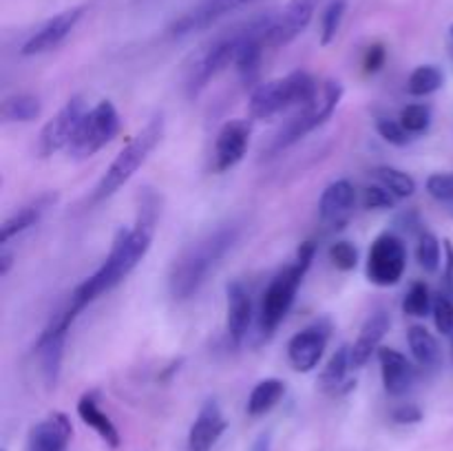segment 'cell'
Returning a JSON list of instances; mask_svg holds the SVG:
<instances>
[{
    "label": "cell",
    "mask_w": 453,
    "mask_h": 451,
    "mask_svg": "<svg viewBox=\"0 0 453 451\" xmlns=\"http://www.w3.org/2000/svg\"><path fill=\"white\" fill-rule=\"evenodd\" d=\"M250 451H273V442H270V436L257 438V442L252 445Z\"/></svg>",
    "instance_id": "7bdbcfd3"
},
{
    "label": "cell",
    "mask_w": 453,
    "mask_h": 451,
    "mask_svg": "<svg viewBox=\"0 0 453 451\" xmlns=\"http://www.w3.org/2000/svg\"><path fill=\"white\" fill-rule=\"evenodd\" d=\"M319 0H290L279 16H273L265 29V47L277 49L290 44L296 35L308 29Z\"/></svg>",
    "instance_id": "7c38bea8"
},
{
    "label": "cell",
    "mask_w": 453,
    "mask_h": 451,
    "mask_svg": "<svg viewBox=\"0 0 453 451\" xmlns=\"http://www.w3.org/2000/svg\"><path fill=\"white\" fill-rule=\"evenodd\" d=\"M389 332V317L388 312L379 310V312L370 314L365 323L361 327V334H358L357 343L349 348V361H352L354 370H361L370 363V358L374 354H379L380 340L385 339V334Z\"/></svg>",
    "instance_id": "44dd1931"
},
{
    "label": "cell",
    "mask_w": 453,
    "mask_h": 451,
    "mask_svg": "<svg viewBox=\"0 0 453 451\" xmlns=\"http://www.w3.org/2000/svg\"><path fill=\"white\" fill-rule=\"evenodd\" d=\"M56 195H42V197L35 199L34 203L20 208V210L13 212L9 219H4L3 228H0V241H3V246H7L13 237H18V234H22L25 230H29L31 226L38 224L40 217L56 203Z\"/></svg>",
    "instance_id": "cb8c5ba5"
},
{
    "label": "cell",
    "mask_w": 453,
    "mask_h": 451,
    "mask_svg": "<svg viewBox=\"0 0 453 451\" xmlns=\"http://www.w3.org/2000/svg\"><path fill=\"white\" fill-rule=\"evenodd\" d=\"M385 57H388V53H385L383 44H372L365 51V57H363V69H365V73H376V71L383 69Z\"/></svg>",
    "instance_id": "ab89813d"
},
{
    "label": "cell",
    "mask_w": 453,
    "mask_h": 451,
    "mask_svg": "<svg viewBox=\"0 0 453 451\" xmlns=\"http://www.w3.org/2000/svg\"><path fill=\"white\" fill-rule=\"evenodd\" d=\"M379 365L380 376H383L385 392L394 398L407 396L411 387L416 385L418 371L416 367L407 361L405 354H401L394 348H380L379 349Z\"/></svg>",
    "instance_id": "2e32d148"
},
{
    "label": "cell",
    "mask_w": 453,
    "mask_h": 451,
    "mask_svg": "<svg viewBox=\"0 0 453 451\" xmlns=\"http://www.w3.org/2000/svg\"><path fill=\"white\" fill-rule=\"evenodd\" d=\"M65 340L66 336H58V339H49V340H35V354L40 356V365H42V374L49 387H53L58 376H60Z\"/></svg>",
    "instance_id": "83f0119b"
},
{
    "label": "cell",
    "mask_w": 453,
    "mask_h": 451,
    "mask_svg": "<svg viewBox=\"0 0 453 451\" xmlns=\"http://www.w3.org/2000/svg\"><path fill=\"white\" fill-rule=\"evenodd\" d=\"M71 436H73V427H71L69 416L53 411L31 427L27 451H66Z\"/></svg>",
    "instance_id": "ffe728a7"
},
{
    "label": "cell",
    "mask_w": 453,
    "mask_h": 451,
    "mask_svg": "<svg viewBox=\"0 0 453 451\" xmlns=\"http://www.w3.org/2000/svg\"><path fill=\"white\" fill-rule=\"evenodd\" d=\"M87 104L80 96L71 97L60 111H58L56 118L49 119L47 124L40 131L38 140V153L40 157H51L53 153L62 149H69L71 140H73L75 131L82 124L84 115H87Z\"/></svg>",
    "instance_id": "8fae6325"
},
{
    "label": "cell",
    "mask_w": 453,
    "mask_h": 451,
    "mask_svg": "<svg viewBox=\"0 0 453 451\" xmlns=\"http://www.w3.org/2000/svg\"><path fill=\"white\" fill-rule=\"evenodd\" d=\"M427 193L436 202L453 206V172H434L427 177Z\"/></svg>",
    "instance_id": "8d00e7d4"
},
{
    "label": "cell",
    "mask_w": 453,
    "mask_h": 451,
    "mask_svg": "<svg viewBox=\"0 0 453 451\" xmlns=\"http://www.w3.org/2000/svg\"><path fill=\"white\" fill-rule=\"evenodd\" d=\"M286 383L281 378H264L252 387L250 396H248L246 411L252 418H259L265 416L268 411H273L274 407L281 402V398L286 396Z\"/></svg>",
    "instance_id": "484cf974"
},
{
    "label": "cell",
    "mask_w": 453,
    "mask_h": 451,
    "mask_svg": "<svg viewBox=\"0 0 453 451\" xmlns=\"http://www.w3.org/2000/svg\"><path fill=\"white\" fill-rule=\"evenodd\" d=\"M445 84V73L434 65H420L411 71L407 80V91L416 97H425L436 93Z\"/></svg>",
    "instance_id": "f1b7e54d"
},
{
    "label": "cell",
    "mask_w": 453,
    "mask_h": 451,
    "mask_svg": "<svg viewBox=\"0 0 453 451\" xmlns=\"http://www.w3.org/2000/svg\"><path fill=\"white\" fill-rule=\"evenodd\" d=\"M357 203V188L349 180H336L323 190L319 199V215L332 228H343L348 224L352 208Z\"/></svg>",
    "instance_id": "d6986e66"
},
{
    "label": "cell",
    "mask_w": 453,
    "mask_h": 451,
    "mask_svg": "<svg viewBox=\"0 0 453 451\" xmlns=\"http://www.w3.org/2000/svg\"><path fill=\"white\" fill-rule=\"evenodd\" d=\"M239 42H242V29L215 40L211 47L203 49V51L199 53L193 69H190L188 80H186V91H188L190 97L199 96V93L211 84V80H215L217 75H219L224 69H228L230 65H234V60H237Z\"/></svg>",
    "instance_id": "ba28073f"
},
{
    "label": "cell",
    "mask_w": 453,
    "mask_h": 451,
    "mask_svg": "<svg viewBox=\"0 0 453 451\" xmlns=\"http://www.w3.org/2000/svg\"><path fill=\"white\" fill-rule=\"evenodd\" d=\"M330 261L334 264V268L349 272V270L357 268L358 264V250L354 243L349 241H336L330 246Z\"/></svg>",
    "instance_id": "d590c367"
},
{
    "label": "cell",
    "mask_w": 453,
    "mask_h": 451,
    "mask_svg": "<svg viewBox=\"0 0 453 451\" xmlns=\"http://www.w3.org/2000/svg\"><path fill=\"white\" fill-rule=\"evenodd\" d=\"M78 416L84 424H88V427H91L93 432H96L97 436H100L102 440L111 447V449H118L119 442H122V438H119L118 427H115L113 420L109 418V414H104V411H102L96 394H84V396L80 398Z\"/></svg>",
    "instance_id": "7402d4cb"
},
{
    "label": "cell",
    "mask_w": 453,
    "mask_h": 451,
    "mask_svg": "<svg viewBox=\"0 0 453 451\" xmlns=\"http://www.w3.org/2000/svg\"><path fill=\"white\" fill-rule=\"evenodd\" d=\"M226 427H228V423H226L219 402L212 401V398L206 401L199 409L195 423L190 424L188 451H212L219 438L224 436Z\"/></svg>",
    "instance_id": "ac0fdd59"
},
{
    "label": "cell",
    "mask_w": 453,
    "mask_h": 451,
    "mask_svg": "<svg viewBox=\"0 0 453 451\" xmlns=\"http://www.w3.org/2000/svg\"><path fill=\"white\" fill-rule=\"evenodd\" d=\"M250 144V124L246 119H230L219 128L215 140V171L226 172L246 157Z\"/></svg>",
    "instance_id": "5bb4252c"
},
{
    "label": "cell",
    "mask_w": 453,
    "mask_h": 451,
    "mask_svg": "<svg viewBox=\"0 0 453 451\" xmlns=\"http://www.w3.org/2000/svg\"><path fill=\"white\" fill-rule=\"evenodd\" d=\"M434 323H436L441 334H453V294L447 290H441L434 296Z\"/></svg>",
    "instance_id": "e575fe53"
},
{
    "label": "cell",
    "mask_w": 453,
    "mask_h": 451,
    "mask_svg": "<svg viewBox=\"0 0 453 451\" xmlns=\"http://www.w3.org/2000/svg\"><path fill=\"white\" fill-rule=\"evenodd\" d=\"M84 11H87V7H73L58 13V16L49 18V20L44 22L25 44H22V56H40V53L53 51V49L60 47V44L69 38L71 31L78 27V22L82 20Z\"/></svg>",
    "instance_id": "4fadbf2b"
},
{
    "label": "cell",
    "mask_w": 453,
    "mask_h": 451,
    "mask_svg": "<svg viewBox=\"0 0 453 451\" xmlns=\"http://www.w3.org/2000/svg\"><path fill=\"white\" fill-rule=\"evenodd\" d=\"M155 224H157V203H144V210L140 212V219L135 221V226L128 230L122 228L115 234L113 246H111L104 264L91 277L84 279L71 294L69 303L78 312H82L88 303L119 286L144 261L150 246H153Z\"/></svg>",
    "instance_id": "6da1fadb"
},
{
    "label": "cell",
    "mask_w": 453,
    "mask_h": 451,
    "mask_svg": "<svg viewBox=\"0 0 453 451\" xmlns=\"http://www.w3.org/2000/svg\"><path fill=\"white\" fill-rule=\"evenodd\" d=\"M341 97H343V84H341L339 80H326V82L319 87L317 96L310 102H305L303 106H299V111H296V113L283 124L281 131L274 135L273 144H270V153H279V150L296 144V141L303 140L308 133H312L314 128L326 124L327 119L332 118V113L336 111V106H339Z\"/></svg>",
    "instance_id": "5b68a950"
},
{
    "label": "cell",
    "mask_w": 453,
    "mask_h": 451,
    "mask_svg": "<svg viewBox=\"0 0 453 451\" xmlns=\"http://www.w3.org/2000/svg\"><path fill=\"white\" fill-rule=\"evenodd\" d=\"M119 133V113L111 100H100L87 115L75 131L69 144V155L75 159L93 157L97 150L104 149Z\"/></svg>",
    "instance_id": "52a82bcc"
},
{
    "label": "cell",
    "mask_w": 453,
    "mask_h": 451,
    "mask_svg": "<svg viewBox=\"0 0 453 451\" xmlns=\"http://www.w3.org/2000/svg\"><path fill=\"white\" fill-rule=\"evenodd\" d=\"M352 361H349V348L341 345L327 365L323 367L321 376H319V387L327 394H345L354 387V380H349V371H352Z\"/></svg>",
    "instance_id": "603a6c76"
},
{
    "label": "cell",
    "mask_w": 453,
    "mask_h": 451,
    "mask_svg": "<svg viewBox=\"0 0 453 451\" xmlns=\"http://www.w3.org/2000/svg\"><path fill=\"white\" fill-rule=\"evenodd\" d=\"M432 310H434V296L432 292H429L427 283L423 281L411 283L405 299H403V312H405L407 317L420 318V317H427Z\"/></svg>",
    "instance_id": "4dcf8cb0"
},
{
    "label": "cell",
    "mask_w": 453,
    "mask_h": 451,
    "mask_svg": "<svg viewBox=\"0 0 453 451\" xmlns=\"http://www.w3.org/2000/svg\"><path fill=\"white\" fill-rule=\"evenodd\" d=\"M239 237L237 224L219 226L215 233L206 234L186 248L171 265L168 274V292L175 301H186L197 294L206 279L211 277L212 270L221 264L230 248L234 246Z\"/></svg>",
    "instance_id": "7a4b0ae2"
},
{
    "label": "cell",
    "mask_w": 453,
    "mask_h": 451,
    "mask_svg": "<svg viewBox=\"0 0 453 451\" xmlns=\"http://www.w3.org/2000/svg\"><path fill=\"white\" fill-rule=\"evenodd\" d=\"M345 9H348V3L345 0H332L326 9H323L321 16V44L327 47V44L334 42V38L339 35L341 25H343Z\"/></svg>",
    "instance_id": "1f68e13d"
},
{
    "label": "cell",
    "mask_w": 453,
    "mask_h": 451,
    "mask_svg": "<svg viewBox=\"0 0 453 451\" xmlns=\"http://www.w3.org/2000/svg\"><path fill=\"white\" fill-rule=\"evenodd\" d=\"M372 172L379 180V184L385 186L394 197H411L416 193V180L401 168L376 166Z\"/></svg>",
    "instance_id": "f546056e"
},
{
    "label": "cell",
    "mask_w": 453,
    "mask_h": 451,
    "mask_svg": "<svg viewBox=\"0 0 453 451\" xmlns=\"http://www.w3.org/2000/svg\"><path fill=\"white\" fill-rule=\"evenodd\" d=\"M407 268V248L401 237L383 233L374 239L367 255V279L379 287L396 286Z\"/></svg>",
    "instance_id": "9c48e42d"
},
{
    "label": "cell",
    "mask_w": 453,
    "mask_h": 451,
    "mask_svg": "<svg viewBox=\"0 0 453 451\" xmlns=\"http://www.w3.org/2000/svg\"><path fill=\"white\" fill-rule=\"evenodd\" d=\"M407 343H410L411 354H414L418 367L425 370H436L442 363V349L436 336L425 325H411L407 330Z\"/></svg>",
    "instance_id": "d4e9b609"
},
{
    "label": "cell",
    "mask_w": 453,
    "mask_h": 451,
    "mask_svg": "<svg viewBox=\"0 0 453 451\" xmlns=\"http://www.w3.org/2000/svg\"><path fill=\"white\" fill-rule=\"evenodd\" d=\"M308 270H310L308 265H303L301 261L295 259L290 265H286L281 272L274 274V279L268 283V287H265L264 299H261V308H259L261 336L270 339V336L277 332V327L281 325L283 318L288 317V312H290L292 305H295L296 292H299Z\"/></svg>",
    "instance_id": "8992f818"
},
{
    "label": "cell",
    "mask_w": 453,
    "mask_h": 451,
    "mask_svg": "<svg viewBox=\"0 0 453 451\" xmlns=\"http://www.w3.org/2000/svg\"><path fill=\"white\" fill-rule=\"evenodd\" d=\"M398 122L405 126L410 135H423L432 124V111L425 104H407L398 115Z\"/></svg>",
    "instance_id": "836d02e7"
},
{
    "label": "cell",
    "mask_w": 453,
    "mask_h": 451,
    "mask_svg": "<svg viewBox=\"0 0 453 451\" xmlns=\"http://www.w3.org/2000/svg\"><path fill=\"white\" fill-rule=\"evenodd\" d=\"M252 325V299L242 281L226 286V330L233 348H242Z\"/></svg>",
    "instance_id": "9a60e30c"
},
{
    "label": "cell",
    "mask_w": 453,
    "mask_h": 451,
    "mask_svg": "<svg viewBox=\"0 0 453 451\" xmlns=\"http://www.w3.org/2000/svg\"><path fill=\"white\" fill-rule=\"evenodd\" d=\"M451 38H453V27H451Z\"/></svg>",
    "instance_id": "ee69618b"
},
{
    "label": "cell",
    "mask_w": 453,
    "mask_h": 451,
    "mask_svg": "<svg viewBox=\"0 0 453 451\" xmlns=\"http://www.w3.org/2000/svg\"><path fill=\"white\" fill-rule=\"evenodd\" d=\"M164 137V115L157 113L146 122V126L124 146L118 153V157L111 162L102 180L97 181L96 190H93V202H104V199L113 197L137 171L142 164L149 159V155L157 149V144Z\"/></svg>",
    "instance_id": "3957f363"
},
{
    "label": "cell",
    "mask_w": 453,
    "mask_h": 451,
    "mask_svg": "<svg viewBox=\"0 0 453 451\" xmlns=\"http://www.w3.org/2000/svg\"><path fill=\"white\" fill-rule=\"evenodd\" d=\"M376 131H379V135L392 146H407L411 141V137H414L405 131V126H403L398 119H388V118L376 122Z\"/></svg>",
    "instance_id": "74e56055"
},
{
    "label": "cell",
    "mask_w": 453,
    "mask_h": 451,
    "mask_svg": "<svg viewBox=\"0 0 453 451\" xmlns=\"http://www.w3.org/2000/svg\"><path fill=\"white\" fill-rule=\"evenodd\" d=\"M248 3H252V0H199L190 11H186L180 20H175V25L171 27L173 35H188L195 31L208 29L219 18L228 16L230 11Z\"/></svg>",
    "instance_id": "e0dca14e"
},
{
    "label": "cell",
    "mask_w": 453,
    "mask_h": 451,
    "mask_svg": "<svg viewBox=\"0 0 453 451\" xmlns=\"http://www.w3.org/2000/svg\"><path fill=\"white\" fill-rule=\"evenodd\" d=\"M416 259H418L420 268L425 272H438L442 264V250L441 241H438L436 234L423 233L418 239V248H416Z\"/></svg>",
    "instance_id": "d6a6232c"
},
{
    "label": "cell",
    "mask_w": 453,
    "mask_h": 451,
    "mask_svg": "<svg viewBox=\"0 0 453 451\" xmlns=\"http://www.w3.org/2000/svg\"><path fill=\"white\" fill-rule=\"evenodd\" d=\"M396 197L389 193L385 186H367L363 190V206L370 208V210H385V208H392Z\"/></svg>",
    "instance_id": "f35d334b"
},
{
    "label": "cell",
    "mask_w": 453,
    "mask_h": 451,
    "mask_svg": "<svg viewBox=\"0 0 453 451\" xmlns=\"http://www.w3.org/2000/svg\"><path fill=\"white\" fill-rule=\"evenodd\" d=\"M321 84L308 71H292L286 78L259 84L250 96V115L255 119H270L274 115L303 106L317 96Z\"/></svg>",
    "instance_id": "277c9868"
},
{
    "label": "cell",
    "mask_w": 453,
    "mask_h": 451,
    "mask_svg": "<svg viewBox=\"0 0 453 451\" xmlns=\"http://www.w3.org/2000/svg\"><path fill=\"white\" fill-rule=\"evenodd\" d=\"M392 418H394V423H398V424H414L423 418V411H420L416 405H411V402H407V405H401L394 409Z\"/></svg>",
    "instance_id": "60d3db41"
},
{
    "label": "cell",
    "mask_w": 453,
    "mask_h": 451,
    "mask_svg": "<svg viewBox=\"0 0 453 451\" xmlns=\"http://www.w3.org/2000/svg\"><path fill=\"white\" fill-rule=\"evenodd\" d=\"M332 336V321L327 317L319 318V321L310 323L301 332H296L288 343V361H290L292 370L308 374L314 367L321 363L323 354H326L327 343Z\"/></svg>",
    "instance_id": "30bf717a"
},
{
    "label": "cell",
    "mask_w": 453,
    "mask_h": 451,
    "mask_svg": "<svg viewBox=\"0 0 453 451\" xmlns=\"http://www.w3.org/2000/svg\"><path fill=\"white\" fill-rule=\"evenodd\" d=\"M12 265H13L12 252L7 250V246H3V252H0V277H7Z\"/></svg>",
    "instance_id": "b9f144b4"
},
{
    "label": "cell",
    "mask_w": 453,
    "mask_h": 451,
    "mask_svg": "<svg viewBox=\"0 0 453 451\" xmlns=\"http://www.w3.org/2000/svg\"><path fill=\"white\" fill-rule=\"evenodd\" d=\"M40 113H42V104L31 93L9 96L3 102V109H0L4 122H34V119L40 118Z\"/></svg>",
    "instance_id": "4316f807"
}]
</instances>
